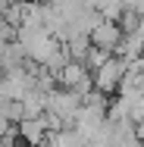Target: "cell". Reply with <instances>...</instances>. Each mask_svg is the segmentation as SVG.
I'll use <instances>...</instances> for the list:
<instances>
[{"label": "cell", "instance_id": "cell-1", "mask_svg": "<svg viewBox=\"0 0 144 147\" xmlns=\"http://www.w3.org/2000/svg\"><path fill=\"white\" fill-rule=\"evenodd\" d=\"M128 69H132V63H128V59H122L119 53H113V57H110L100 69H97V72H94V88L103 91V94H110V97H116L119 88H122V78L128 75Z\"/></svg>", "mask_w": 144, "mask_h": 147}, {"label": "cell", "instance_id": "cell-2", "mask_svg": "<svg viewBox=\"0 0 144 147\" xmlns=\"http://www.w3.org/2000/svg\"><path fill=\"white\" fill-rule=\"evenodd\" d=\"M82 107H85L82 103V94H75V91H69V88H53L47 94V113L59 116L66 125H75Z\"/></svg>", "mask_w": 144, "mask_h": 147}, {"label": "cell", "instance_id": "cell-3", "mask_svg": "<svg viewBox=\"0 0 144 147\" xmlns=\"http://www.w3.org/2000/svg\"><path fill=\"white\" fill-rule=\"evenodd\" d=\"M59 88H69L75 94H91L94 91V72L88 69L82 59H69L63 69H59Z\"/></svg>", "mask_w": 144, "mask_h": 147}, {"label": "cell", "instance_id": "cell-4", "mask_svg": "<svg viewBox=\"0 0 144 147\" xmlns=\"http://www.w3.org/2000/svg\"><path fill=\"white\" fill-rule=\"evenodd\" d=\"M122 38H125V31H122V25L113 22V19H100V22L94 25V31H91V44H94V47H103V50H110V53L119 50Z\"/></svg>", "mask_w": 144, "mask_h": 147}, {"label": "cell", "instance_id": "cell-5", "mask_svg": "<svg viewBox=\"0 0 144 147\" xmlns=\"http://www.w3.org/2000/svg\"><path fill=\"white\" fill-rule=\"evenodd\" d=\"M19 131H22V141L31 147H47L50 141V122H47V113L38 119H22L19 122Z\"/></svg>", "mask_w": 144, "mask_h": 147}, {"label": "cell", "instance_id": "cell-6", "mask_svg": "<svg viewBox=\"0 0 144 147\" xmlns=\"http://www.w3.org/2000/svg\"><path fill=\"white\" fill-rule=\"evenodd\" d=\"M22 107H25V119H38L47 113V94L44 91H28L25 97H22Z\"/></svg>", "mask_w": 144, "mask_h": 147}, {"label": "cell", "instance_id": "cell-7", "mask_svg": "<svg viewBox=\"0 0 144 147\" xmlns=\"http://www.w3.org/2000/svg\"><path fill=\"white\" fill-rule=\"evenodd\" d=\"M110 57H113L110 50H103V47H91V50H88V57H85V66L91 69V72H97V69H100Z\"/></svg>", "mask_w": 144, "mask_h": 147}, {"label": "cell", "instance_id": "cell-8", "mask_svg": "<svg viewBox=\"0 0 144 147\" xmlns=\"http://www.w3.org/2000/svg\"><path fill=\"white\" fill-rule=\"evenodd\" d=\"M16 147H31V144H25V141H19V144H16Z\"/></svg>", "mask_w": 144, "mask_h": 147}]
</instances>
